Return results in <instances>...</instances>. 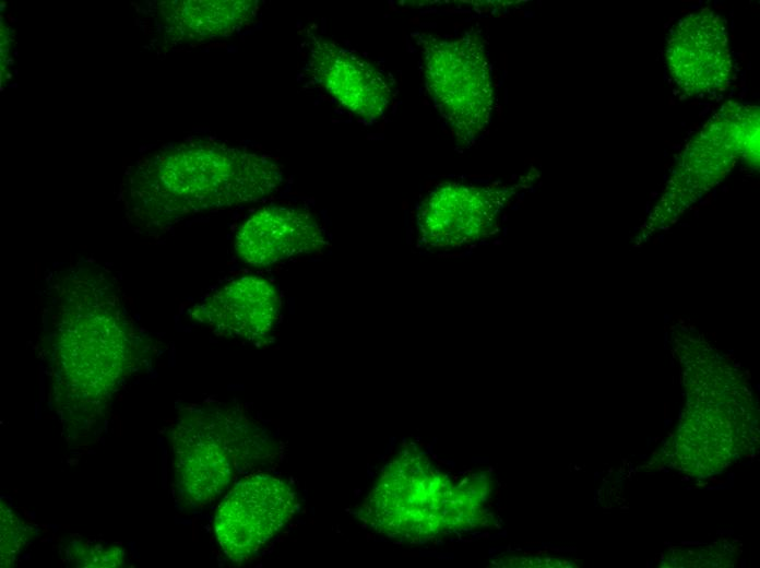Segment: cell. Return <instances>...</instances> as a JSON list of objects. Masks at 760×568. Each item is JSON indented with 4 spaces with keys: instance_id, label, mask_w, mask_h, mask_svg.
<instances>
[{
    "instance_id": "1",
    "label": "cell",
    "mask_w": 760,
    "mask_h": 568,
    "mask_svg": "<svg viewBox=\"0 0 760 568\" xmlns=\"http://www.w3.org/2000/svg\"><path fill=\"white\" fill-rule=\"evenodd\" d=\"M41 300L39 353L50 400L64 431L78 439L107 416L152 343L127 311L117 279L93 261L51 270Z\"/></svg>"
},
{
    "instance_id": "2",
    "label": "cell",
    "mask_w": 760,
    "mask_h": 568,
    "mask_svg": "<svg viewBox=\"0 0 760 568\" xmlns=\"http://www.w3.org/2000/svg\"><path fill=\"white\" fill-rule=\"evenodd\" d=\"M283 182L269 155L197 139L139 158L124 174L120 199L130 224L155 232L195 213L262 200Z\"/></svg>"
},
{
    "instance_id": "3",
    "label": "cell",
    "mask_w": 760,
    "mask_h": 568,
    "mask_svg": "<svg viewBox=\"0 0 760 568\" xmlns=\"http://www.w3.org/2000/svg\"><path fill=\"white\" fill-rule=\"evenodd\" d=\"M169 437L176 496L192 507L218 497L266 450L242 412L219 403L183 407Z\"/></svg>"
},
{
    "instance_id": "4",
    "label": "cell",
    "mask_w": 760,
    "mask_h": 568,
    "mask_svg": "<svg viewBox=\"0 0 760 568\" xmlns=\"http://www.w3.org/2000/svg\"><path fill=\"white\" fill-rule=\"evenodd\" d=\"M470 495L442 482L425 458L404 452L383 470L360 513L388 536L416 541L468 521Z\"/></svg>"
},
{
    "instance_id": "5",
    "label": "cell",
    "mask_w": 760,
    "mask_h": 568,
    "mask_svg": "<svg viewBox=\"0 0 760 568\" xmlns=\"http://www.w3.org/2000/svg\"><path fill=\"white\" fill-rule=\"evenodd\" d=\"M426 87L460 143L488 125L495 100L490 63L479 32L420 38Z\"/></svg>"
},
{
    "instance_id": "6",
    "label": "cell",
    "mask_w": 760,
    "mask_h": 568,
    "mask_svg": "<svg viewBox=\"0 0 760 568\" xmlns=\"http://www.w3.org/2000/svg\"><path fill=\"white\" fill-rule=\"evenodd\" d=\"M295 493L286 482L268 474L240 480L217 508L216 540L230 560L251 558L289 521Z\"/></svg>"
},
{
    "instance_id": "7",
    "label": "cell",
    "mask_w": 760,
    "mask_h": 568,
    "mask_svg": "<svg viewBox=\"0 0 760 568\" xmlns=\"http://www.w3.org/2000/svg\"><path fill=\"white\" fill-rule=\"evenodd\" d=\"M672 78L688 94H711L727 86L733 72L723 20L704 9L679 21L666 49Z\"/></svg>"
},
{
    "instance_id": "8",
    "label": "cell",
    "mask_w": 760,
    "mask_h": 568,
    "mask_svg": "<svg viewBox=\"0 0 760 568\" xmlns=\"http://www.w3.org/2000/svg\"><path fill=\"white\" fill-rule=\"evenodd\" d=\"M504 190L440 184L417 206L420 239L431 246H460L492 235Z\"/></svg>"
},
{
    "instance_id": "9",
    "label": "cell",
    "mask_w": 760,
    "mask_h": 568,
    "mask_svg": "<svg viewBox=\"0 0 760 568\" xmlns=\"http://www.w3.org/2000/svg\"><path fill=\"white\" fill-rule=\"evenodd\" d=\"M308 38L309 67L316 82L351 113L370 120L383 116L392 98L387 75L324 36L308 32Z\"/></svg>"
},
{
    "instance_id": "10",
    "label": "cell",
    "mask_w": 760,
    "mask_h": 568,
    "mask_svg": "<svg viewBox=\"0 0 760 568\" xmlns=\"http://www.w3.org/2000/svg\"><path fill=\"white\" fill-rule=\"evenodd\" d=\"M278 312L275 287L262 277L245 275L202 298L189 316L216 334L261 343L273 329Z\"/></svg>"
},
{
    "instance_id": "11",
    "label": "cell",
    "mask_w": 760,
    "mask_h": 568,
    "mask_svg": "<svg viewBox=\"0 0 760 568\" xmlns=\"http://www.w3.org/2000/svg\"><path fill=\"white\" fill-rule=\"evenodd\" d=\"M326 245L324 229L311 213L276 205L256 211L239 227L235 238L237 256L254 267L317 252Z\"/></svg>"
},
{
    "instance_id": "12",
    "label": "cell",
    "mask_w": 760,
    "mask_h": 568,
    "mask_svg": "<svg viewBox=\"0 0 760 568\" xmlns=\"http://www.w3.org/2000/svg\"><path fill=\"white\" fill-rule=\"evenodd\" d=\"M259 9L256 0L163 1L157 21L168 39L198 43L239 32L256 19Z\"/></svg>"
},
{
    "instance_id": "13",
    "label": "cell",
    "mask_w": 760,
    "mask_h": 568,
    "mask_svg": "<svg viewBox=\"0 0 760 568\" xmlns=\"http://www.w3.org/2000/svg\"><path fill=\"white\" fill-rule=\"evenodd\" d=\"M67 558L78 567H118L124 564V551L118 545L73 541L67 546Z\"/></svg>"
},
{
    "instance_id": "14",
    "label": "cell",
    "mask_w": 760,
    "mask_h": 568,
    "mask_svg": "<svg viewBox=\"0 0 760 568\" xmlns=\"http://www.w3.org/2000/svg\"><path fill=\"white\" fill-rule=\"evenodd\" d=\"M33 536V529L1 502V566L12 565Z\"/></svg>"
}]
</instances>
